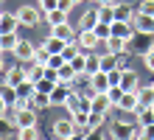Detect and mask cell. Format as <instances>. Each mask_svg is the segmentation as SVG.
<instances>
[{"label": "cell", "mask_w": 154, "mask_h": 140, "mask_svg": "<svg viewBox=\"0 0 154 140\" xmlns=\"http://www.w3.org/2000/svg\"><path fill=\"white\" fill-rule=\"evenodd\" d=\"M0 17H3V11H0Z\"/></svg>", "instance_id": "45"}, {"label": "cell", "mask_w": 154, "mask_h": 140, "mask_svg": "<svg viewBox=\"0 0 154 140\" xmlns=\"http://www.w3.org/2000/svg\"><path fill=\"white\" fill-rule=\"evenodd\" d=\"M79 45H81V51H93L98 42H101V36H98L93 28H81L79 31V39H76Z\"/></svg>", "instance_id": "6"}, {"label": "cell", "mask_w": 154, "mask_h": 140, "mask_svg": "<svg viewBox=\"0 0 154 140\" xmlns=\"http://www.w3.org/2000/svg\"><path fill=\"white\" fill-rule=\"evenodd\" d=\"M134 115H137V123H140V126H143V123H154V107H140Z\"/></svg>", "instance_id": "23"}, {"label": "cell", "mask_w": 154, "mask_h": 140, "mask_svg": "<svg viewBox=\"0 0 154 140\" xmlns=\"http://www.w3.org/2000/svg\"><path fill=\"white\" fill-rule=\"evenodd\" d=\"M14 126H37V107H20L14 109Z\"/></svg>", "instance_id": "1"}, {"label": "cell", "mask_w": 154, "mask_h": 140, "mask_svg": "<svg viewBox=\"0 0 154 140\" xmlns=\"http://www.w3.org/2000/svg\"><path fill=\"white\" fill-rule=\"evenodd\" d=\"M90 90L93 92H106L109 90V76H106V70H98L90 76Z\"/></svg>", "instance_id": "9"}, {"label": "cell", "mask_w": 154, "mask_h": 140, "mask_svg": "<svg viewBox=\"0 0 154 140\" xmlns=\"http://www.w3.org/2000/svg\"><path fill=\"white\" fill-rule=\"evenodd\" d=\"M112 67H118V53H109V51H106L101 56V70H112Z\"/></svg>", "instance_id": "30"}, {"label": "cell", "mask_w": 154, "mask_h": 140, "mask_svg": "<svg viewBox=\"0 0 154 140\" xmlns=\"http://www.w3.org/2000/svg\"><path fill=\"white\" fill-rule=\"evenodd\" d=\"M56 84H59L56 79H48V76H42V79L37 81V90H42V92H51L53 87H56Z\"/></svg>", "instance_id": "32"}, {"label": "cell", "mask_w": 154, "mask_h": 140, "mask_svg": "<svg viewBox=\"0 0 154 140\" xmlns=\"http://www.w3.org/2000/svg\"><path fill=\"white\" fill-rule=\"evenodd\" d=\"M109 135L118 137V140H129V137H140V129H134L132 123H123V120H115Z\"/></svg>", "instance_id": "2"}, {"label": "cell", "mask_w": 154, "mask_h": 140, "mask_svg": "<svg viewBox=\"0 0 154 140\" xmlns=\"http://www.w3.org/2000/svg\"><path fill=\"white\" fill-rule=\"evenodd\" d=\"M98 6H106V3H115V0H95Z\"/></svg>", "instance_id": "42"}, {"label": "cell", "mask_w": 154, "mask_h": 140, "mask_svg": "<svg viewBox=\"0 0 154 140\" xmlns=\"http://www.w3.org/2000/svg\"><path fill=\"white\" fill-rule=\"evenodd\" d=\"M98 70H101V56L87 51V76H93V73H98Z\"/></svg>", "instance_id": "25"}, {"label": "cell", "mask_w": 154, "mask_h": 140, "mask_svg": "<svg viewBox=\"0 0 154 140\" xmlns=\"http://www.w3.org/2000/svg\"><path fill=\"white\" fill-rule=\"evenodd\" d=\"M0 95L8 101V107L17 104V87H11V84H3V87H0Z\"/></svg>", "instance_id": "28"}, {"label": "cell", "mask_w": 154, "mask_h": 140, "mask_svg": "<svg viewBox=\"0 0 154 140\" xmlns=\"http://www.w3.org/2000/svg\"><path fill=\"white\" fill-rule=\"evenodd\" d=\"M98 23H101V8L95 6V8H87V11L81 14V23H79V25H81V28H95Z\"/></svg>", "instance_id": "11"}, {"label": "cell", "mask_w": 154, "mask_h": 140, "mask_svg": "<svg viewBox=\"0 0 154 140\" xmlns=\"http://www.w3.org/2000/svg\"><path fill=\"white\" fill-rule=\"evenodd\" d=\"M143 62H146V67H149V70H154V45H151L146 53H143Z\"/></svg>", "instance_id": "37"}, {"label": "cell", "mask_w": 154, "mask_h": 140, "mask_svg": "<svg viewBox=\"0 0 154 140\" xmlns=\"http://www.w3.org/2000/svg\"><path fill=\"white\" fill-rule=\"evenodd\" d=\"M79 53H81V45H79V42H73V39H70V42L65 45V51H62V56H65V62H73Z\"/></svg>", "instance_id": "24"}, {"label": "cell", "mask_w": 154, "mask_h": 140, "mask_svg": "<svg viewBox=\"0 0 154 140\" xmlns=\"http://www.w3.org/2000/svg\"><path fill=\"white\" fill-rule=\"evenodd\" d=\"M132 17V8L123 6V3H115V20H129Z\"/></svg>", "instance_id": "33"}, {"label": "cell", "mask_w": 154, "mask_h": 140, "mask_svg": "<svg viewBox=\"0 0 154 140\" xmlns=\"http://www.w3.org/2000/svg\"><path fill=\"white\" fill-rule=\"evenodd\" d=\"M76 79H79L76 67H73V64H70V62H65V64H62V67H59V81H65V84H73Z\"/></svg>", "instance_id": "16"}, {"label": "cell", "mask_w": 154, "mask_h": 140, "mask_svg": "<svg viewBox=\"0 0 154 140\" xmlns=\"http://www.w3.org/2000/svg\"><path fill=\"white\" fill-rule=\"evenodd\" d=\"M73 3H79V0H73Z\"/></svg>", "instance_id": "44"}, {"label": "cell", "mask_w": 154, "mask_h": 140, "mask_svg": "<svg viewBox=\"0 0 154 140\" xmlns=\"http://www.w3.org/2000/svg\"><path fill=\"white\" fill-rule=\"evenodd\" d=\"M45 20H48L51 28H53L59 23H67V11H65V8H51V11H45Z\"/></svg>", "instance_id": "17"}, {"label": "cell", "mask_w": 154, "mask_h": 140, "mask_svg": "<svg viewBox=\"0 0 154 140\" xmlns=\"http://www.w3.org/2000/svg\"><path fill=\"white\" fill-rule=\"evenodd\" d=\"M121 87H123V92H137V90H140L137 73L129 70V67H123V73H121Z\"/></svg>", "instance_id": "8"}, {"label": "cell", "mask_w": 154, "mask_h": 140, "mask_svg": "<svg viewBox=\"0 0 154 140\" xmlns=\"http://www.w3.org/2000/svg\"><path fill=\"white\" fill-rule=\"evenodd\" d=\"M0 73H3V53H0Z\"/></svg>", "instance_id": "43"}, {"label": "cell", "mask_w": 154, "mask_h": 140, "mask_svg": "<svg viewBox=\"0 0 154 140\" xmlns=\"http://www.w3.org/2000/svg\"><path fill=\"white\" fill-rule=\"evenodd\" d=\"M17 28H20V17H17V14H3V17H0V34L17 31Z\"/></svg>", "instance_id": "14"}, {"label": "cell", "mask_w": 154, "mask_h": 140, "mask_svg": "<svg viewBox=\"0 0 154 140\" xmlns=\"http://www.w3.org/2000/svg\"><path fill=\"white\" fill-rule=\"evenodd\" d=\"M31 104L34 107H53V101H51V92H42V90H37V92H34V95H31Z\"/></svg>", "instance_id": "22"}, {"label": "cell", "mask_w": 154, "mask_h": 140, "mask_svg": "<svg viewBox=\"0 0 154 140\" xmlns=\"http://www.w3.org/2000/svg\"><path fill=\"white\" fill-rule=\"evenodd\" d=\"M126 45H129V42H126V39H121V36H109V39H106V51L121 56V53L126 51Z\"/></svg>", "instance_id": "20"}, {"label": "cell", "mask_w": 154, "mask_h": 140, "mask_svg": "<svg viewBox=\"0 0 154 140\" xmlns=\"http://www.w3.org/2000/svg\"><path fill=\"white\" fill-rule=\"evenodd\" d=\"M67 95H70V84H65V81H59L56 87L51 90V101H53V107H65V101H67Z\"/></svg>", "instance_id": "10"}, {"label": "cell", "mask_w": 154, "mask_h": 140, "mask_svg": "<svg viewBox=\"0 0 154 140\" xmlns=\"http://www.w3.org/2000/svg\"><path fill=\"white\" fill-rule=\"evenodd\" d=\"M17 137H23V140H37V137H39V129H37V126H20V129H17Z\"/></svg>", "instance_id": "29"}, {"label": "cell", "mask_w": 154, "mask_h": 140, "mask_svg": "<svg viewBox=\"0 0 154 140\" xmlns=\"http://www.w3.org/2000/svg\"><path fill=\"white\" fill-rule=\"evenodd\" d=\"M42 45H45V48H48L51 53H62V51H65V45H67V42H65V39H59V36H53V34H51V36H48V39H45Z\"/></svg>", "instance_id": "21"}, {"label": "cell", "mask_w": 154, "mask_h": 140, "mask_svg": "<svg viewBox=\"0 0 154 140\" xmlns=\"http://www.w3.org/2000/svg\"><path fill=\"white\" fill-rule=\"evenodd\" d=\"M137 98H140V107H154V84L140 87L137 90Z\"/></svg>", "instance_id": "18"}, {"label": "cell", "mask_w": 154, "mask_h": 140, "mask_svg": "<svg viewBox=\"0 0 154 140\" xmlns=\"http://www.w3.org/2000/svg\"><path fill=\"white\" fill-rule=\"evenodd\" d=\"M25 79H28V70H23V67H8L6 70V84H11V87L23 84Z\"/></svg>", "instance_id": "13"}, {"label": "cell", "mask_w": 154, "mask_h": 140, "mask_svg": "<svg viewBox=\"0 0 154 140\" xmlns=\"http://www.w3.org/2000/svg\"><path fill=\"white\" fill-rule=\"evenodd\" d=\"M134 28H137V31H143V34H154V17L137 11V17H134Z\"/></svg>", "instance_id": "12"}, {"label": "cell", "mask_w": 154, "mask_h": 140, "mask_svg": "<svg viewBox=\"0 0 154 140\" xmlns=\"http://www.w3.org/2000/svg\"><path fill=\"white\" fill-rule=\"evenodd\" d=\"M70 64L76 67V73H79V76H87V51H81V53L76 56V59L70 62Z\"/></svg>", "instance_id": "26"}, {"label": "cell", "mask_w": 154, "mask_h": 140, "mask_svg": "<svg viewBox=\"0 0 154 140\" xmlns=\"http://www.w3.org/2000/svg\"><path fill=\"white\" fill-rule=\"evenodd\" d=\"M140 137L154 140V123H143V126H140Z\"/></svg>", "instance_id": "38"}, {"label": "cell", "mask_w": 154, "mask_h": 140, "mask_svg": "<svg viewBox=\"0 0 154 140\" xmlns=\"http://www.w3.org/2000/svg\"><path fill=\"white\" fill-rule=\"evenodd\" d=\"M48 59H51V51L45 48V45H39V48H37V56H34V62H39V64H48Z\"/></svg>", "instance_id": "34"}, {"label": "cell", "mask_w": 154, "mask_h": 140, "mask_svg": "<svg viewBox=\"0 0 154 140\" xmlns=\"http://www.w3.org/2000/svg\"><path fill=\"white\" fill-rule=\"evenodd\" d=\"M53 135L56 137H73V135H79V126H76V120L73 118H59L56 123H53Z\"/></svg>", "instance_id": "3"}, {"label": "cell", "mask_w": 154, "mask_h": 140, "mask_svg": "<svg viewBox=\"0 0 154 140\" xmlns=\"http://www.w3.org/2000/svg\"><path fill=\"white\" fill-rule=\"evenodd\" d=\"M42 11H51V8H59V0H39Z\"/></svg>", "instance_id": "39"}, {"label": "cell", "mask_w": 154, "mask_h": 140, "mask_svg": "<svg viewBox=\"0 0 154 140\" xmlns=\"http://www.w3.org/2000/svg\"><path fill=\"white\" fill-rule=\"evenodd\" d=\"M65 107H67L70 115H73V112H79V109H81V95L70 90V95H67V101H65Z\"/></svg>", "instance_id": "27"}, {"label": "cell", "mask_w": 154, "mask_h": 140, "mask_svg": "<svg viewBox=\"0 0 154 140\" xmlns=\"http://www.w3.org/2000/svg\"><path fill=\"white\" fill-rule=\"evenodd\" d=\"M14 56L20 62H34V56H37V48L28 42V39H20L17 42V48H14Z\"/></svg>", "instance_id": "7"}, {"label": "cell", "mask_w": 154, "mask_h": 140, "mask_svg": "<svg viewBox=\"0 0 154 140\" xmlns=\"http://www.w3.org/2000/svg\"><path fill=\"white\" fill-rule=\"evenodd\" d=\"M51 34H53V36H59V39H65V42H70V39H73V28H70L67 23L53 25V28H51Z\"/></svg>", "instance_id": "19"}, {"label": "cell", "mask_w": 154, "mask_h": 140, "mask_svg": "<svg viewBox=\"0 0 154 140\" xmlns=\"http://www.w3.org/2000/svg\"><path fill=\"white\" fill-rule=\"evenodd\" d=\"M6 109H8V101L0 95V115H6Z\"/></svg>", "instance_id": "41"}, {"label": "cell", "mask_w": 154, "mask_h": 140, "mask_svg": "<svg viewBox=\"0 0 154 140\" xmlns=\"http://www.w3.org/2000/svg\"><path fill=\"white\" fill-rule=\"evenodd\" d=\"M59 8H65V11H70V8H73V0H59Z\"/></svg>", "instance_id": "40"}, {"label": "cell", "mask_w": 154, "mask_h": 140, "mask_svg": "<svg viewBox=\"0 0 154 140\" xmlns=\"http://www.w3.org/2000/svg\"><path fill=\"white\" fill-rule=\"evenodd\" d=\"M8 135H17V129H11V126H8L6 115H0V137H8Z\"/></svg>", "instance_id": "35"}, {"label": "cell", "mask_w": 154, "mask_h": 140, "mask_svg": "<svg viewBox=\"0 0 154 140\" xmlns=\"http://www.w3.org/2000/svg\"><path fill=\"white\" fill-rule=\"evenodd\" d=\"M17 17H20V25H25V28H34V25L39 23V8H37V6H20Z\"/></svg>", "instance_id": "5"}, {"label": "cell", "mask_w": 154, "mask_h": 140, "mask_svg": "<svg viewBox=\"0 0 154 140\" xmlns=\"http://www.w3.org/2000/svg\"><path fill=\"white\" fill-rule=\"evenodd\" d=\"M104 118H106L104 112H95V109H90V118H87V126H90V129H95V126H101V123H104Z\"/></svg>", "instance_id": "31"}, {"label": "cell", "mask_w": 154, "mask_h": 140, "mask_svg": "<svg viewBox=\"0 0 154 140\" xmlns=\"http://www.w3.org/2000/svg\"><path fill=\"white\" fill-rule=\"evenodd\" d=\"M115 107L121 112H132V115H134V112L140 109V98H137V92H123V95L115 101Z\"/></svg>", "instance_id": "4"}, {"label": "cell", "mask_w": 154, "mask_h": 140, "mask_svg": "<svg viewBox=\"0 0 154 140\" xmlns=\"http://www.w3.org/2000/svg\"><path fill=\"white\" fill-rule=\"evenodd\" d=\"M137 11H143V14H151V17H154V0H143V3L137 6Z\"/></svg>", "instance_id": "36"}, {"label": "cell", "mask_w": 154, "mask_h": 140, "mask_svg": "<svg viewBox=\"0 0 154 140\" xmlns=\"http://www.w3.org/2000/svg\"><path fill=\"white\" fill-rule=\"evenodd\" d=\"M17 42H20V36H17V31H8V34H0V45H3L6 53H14Z\"/></svg>", "instance_id": "15"}]
</instances>
